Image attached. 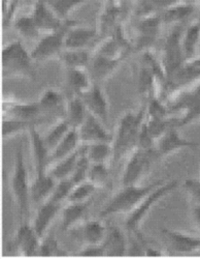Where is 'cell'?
I'll use <instances>...</instances> for the list:
<instances>
[{
    "mask_svg": "<svg viewBox=\"0 0 200 259\" xmlns=\"http://www.w3.org/2000/svg\"><path fill=\"white\" fill-rule=\"evenodd\" d=\"M184 188L188 192L193 204H200V180H186L184 183Z\"/></svg>",
    "mask_w": 200,
    "mask_h": 259,
    "instance_id": "ee69618b",
    "label": "cell"
},
{
    "mask_svg": "<svg viewBox=\"0 0 200 259\" xmlns=\"http://www.w3.org/2000/svg\"><path fill=\"white\" fill-rule=\"evenodd\" d=\"M62 204L57 203L51 200H47L39 204V207L36 210L32 226L35 229L38 236L42 240L46 236L47 231L55 220L56 215L61 212Z\"/></svg>",
    "mask_w": 200,
    "mask_h": 259,
    "instance_id": "ac0fdd59",
    "label": "cell"
},
{
    "mask_svg": "<svg viewBox=\"0 0 200 259\" xmlns=\"http://www.w3.org/2000/svg\"><path fill=\"white\" fill-rule=\"evenodd\" d=\"M121 8L117 4H106L98 19V38H106L113 35L121 25Z\"/></svg>",
    "mask_w": 200,
    "mask_h": 259,
    "instance_id": "44dd1931",
    "label": "cell"
},
{
    "mask_svg": "<svg viewBox=\"0 0 200 259\" xmlns=\"http://www.w3.org/2000/svg\"><path fill=\"white\" fill-rule=\"evenodd\" d=\"M162 24L160 14L140 18L136 24V48L143 52L151 50L159 36Z\"/></svg>",
    "mask_w": 200,
    "mask_h": 259,
    "instance_id": "9c48e42d",
    "label": "cell"
},
{
    "mask_svg": "<svg viewBox=\"0 0 200 259\" xmlns=\"http://www.w3.org/2000/svg\"><path fill=\"white\" fill-rule=\"evenodd\" d=\"M74 235L84 245L102 244L107 232V227L101 220H89L73 228Z\"/></svg>",
    "mask_w": 200,
    "mask_h": 259,
    "instance_id": "e0dca14e",
    "label": "cell"
},
{
    "mask_svg": "<svg viewBox=\"0 0 200 259\" xmlns=\"http://www.w3.org/2000/svg\"><path fill=\"white\" fill-rule=\"evenodd\" d=\"M79 136L83 144H92L96 142H113L114 135L110 134L105 124L96 116L88 113L83 124L78 128Z\"/></svg>",
    "mask_w": 200,
    "mask_h": 259,
    "instance_id": "7c38bea8",
    "label": "cell"
},
{
    "mask_svg": "<svg viewBox=\"0 0 200 259\" xmlns=\"http://www.w3.org/2000/svg\"><path fill=\"white\" fill-rule=\"evenodd\" d=\"M96 38H98L97 29L72 25L65 34L64 47L65 49L86 50Z\"/></svg>",
    "mask_w": 200,
    "mask_h": 259,
    "instance_id": "d6986e66",
    "label": "cell"
},
{
    "mask_svg": "<svg viewBox=\"0 0 200 259\" xmlns=\"http://www.w3.org/2000/svg\"><path fill=\"white\" fill-rule=\"evenodd\" d=\"M4 110L12 118L26 121H36L35 119L41 114L42 110L38 103H6Z\"/></svg>",
    "mask_w": 200,
    "mask_h": 259,
    "instance_id": "cb8c5ba5",
    "label": "cell"
},
{
    "mask_svg": "<svg viewBox=\"0 0 200 259\" xmlns=\"http://www.w3.org/2000/svg\"><path fill=\"white\" fill-rule=\"evenodd\" d=\"M102 2H104L105 5L106 4H116V0H102Z\"/></svg>",
    "mask_w": 200,
    "mask_h": 259,
    "instance_id": "681fc988",
    "label": "cell"
},
{
    "mask_svg": "<svg viewBox=\"0 0 200 259\" xmlns=\"http://www.w3.org/2000/svg\"><path fill=\"white\" fill-rule=\"evenodd\" d=\"M11 190L18 206L21 222H25L31 199V185L29 183L28 172L24 160L23 147L20 146L16 153L14 171L11 177Z\"/></svg>",
    "mask_w": 200,
    "mask_h": 259,
    "instance_id": "5b68a950",
    "label": "cell"
},
{
    "mask_svg": "<svg viewBox=\"0 0 200 259\" xmlns=\"http://www.w3.org/2000/svg\"><path fill=\"white\" fill-rule=\"evenodd\" d=\"M199 144L196 141L188 140L181 136L177 131V126L170 125L166 131L156 140L155 143V153L159 158L168 157L182 149L196 148Z\"/></svg>",
    "mask_w": 200,
    "mask_h": 259,
    "instance_id": "30bf717a",
    "label": "cell"
},
{
    "mask_svg": "<svg viewBox=\"0 0 200 259\" xmlns=\"http://www.w3.org/2000/svg\"><path fill=\"white\" fill-rule=\"evenodd\" d=\"M62 20L69 21L71 14L82 5L91 2V0H43Z\"/></svg>",
    "mask_w": 200,
    "mask_h": 259,
    "instance_id": "e575fe53",
    "label": "cell"
},
{
    "mask_svg": "<svg viewBox=\"0 0 200 259\" xmlns=\"http://www.w3.org/2000/svg\"><path fill=\"white\" fill-rule=\"evenodd\" d=\"M146 118V106L138 112L125 113L117 126L113 139V163L119 162L127 153L137 148L138 137Z\"/></svg>",
    "mask_w": 200,
    "mask_h": 259,
    "instance_id": "6da1fadb",
    "label": "cell"
},
{
    "mask_svg": "<svg viewBox=\"0 0 200 259\" xmlns=\"http://www.w3.org/2000/svg\"><path fill=\"white\" fill-rule=\"evenodd\" d=\"M90 166H91V162L87 158L84 152V148L82 146L80 148V157L78 159L77 166L73 172L72 177L70 178L73 181L74 185H78L80 183L87 181L88 172H89V169H90Z\"/></svg>",
    "mask_w": 200,
    "mask_h": 259,
    "instance_id": "60d3db41",
    "label": "cell"
},
{
    "mask_svg": "<svg viewBox=\"0 0 200 259\" xmlns=\"http://www.w3.org/2000/svg\"><path fill=\"white\" fill-rule=\"evenodd\" d=\"M153 157H157L155 149H133L123 170V187L139 185L142 179L149 172Z\"/></svg>",
    "mask_w": 200,
    "mask_h": 259,
    "instance_id": "52a82bcc",
    "label": "cell"
},
{
    "mask_svg": "<svg viewBox=\"0 0 200 259\" xmlns=\"http://www.w3.org/2000/svg\"><path fill=\"white\" fill-rule=\"evenodd\" d=\"M41 239L36 233L32 224L21 222L16 233V245L22 256L33 257L37 255Z\"/></svg>",
    "mask_w": 200,
    "mask_h": 259,
    "instance_id": "2e32d148",
    "label": "cell"
},
{
    "mask_svg": "<svg viewBox=\"0 0 200 259\" xmlns=\"http://www.w3.org/2000/svg\"><path fill=\"white\" fill-rule=\"evenodd\" d=\"M184 30L185 28L182 24L174 25L165 39L161 63L167 80L185 63L182 48V36Z\"/></svg>",
    "mask_w": 200,
    "mask_h": 259,
    "instance_id": "8992f818",
    "label": "cell"
},
{
    "mask_svg": "<svg viewBox=\"0 0 200 259\" xmlns=\"http://www.w3.org/2000/svg\"><path fill=\"white\" fill-rule=\"evenodd\" d=\"M14 26L17 31L25 38L37 39L41 33L35 21L31 16H21L14 21Z\"/></svg>",
    "mask_w": 200,
    "mask_h": 259,
    "instance_id": "8d00e7d4",
    "label": "cell"
},
{
    "mask_svg": "<svg viewBox=\"0 0 200 259\" xmlns=\"http://www.w3.org/2000/svg\"><path fill=\"white\" fill-rule=\"evenodd\" d=\"M87 108L88 112L96 116L104 124L108 120V101L101 85L93 83V85L87 92L80 96Z\"/></svg>",
    "mask_w": 200,
    "mask_h": 259,
    "instance_id": "8fae6325",
    "label": "cell"
},
{
    "mask_svg": "<svg viewBox=\"0 0 200 259\" xmlns=\"http://www.w3.org/2000/svg\"><path fill=\"white\" fill-rule=\"evenodd\" d=\"M85 257H102L105 256L102 244L100 245H84L82 250L78 253Z\"/></svg>",
    "mask_w": 200,
    "mask_h": 259,
    "instance_id": "f6af8a7d",
    "label": "cell"
},
{
    "mask_svg": "<svg viewBox=\"0 0 200 259\" xmlns=\"http://www.w3.org/2000/svg\"><path fill=\"white\" fill-rule=\"evenodd\" d=\"M87 181L92 183L97 189H113V180L107 164H91Z\"/></svg>",
    "mask_w": 200,
    "mask_h": 259,
    "instance_id": "d6a6232c",
    "label": "cell"
},
{
    "mask_svg": "<svg viewBox=\"0 0 200 259\" xmlns=\"http://www.w3.org/2000/svg\"><path fill=\"white\" fill-rule=\"evenodd\" d=\"M196 21H197V23L200 25V15H199V17L197 18V20H196Z\"/></svg>",
    "mask_w": 200,
    "mask_h": 259,
    "instance_id": "f907efd6",
    "label": "cell"
},
{
    "mask_svg": "<svg viewBox=\"0 0 200 259\" xmlns=\"http://www.w3.org/2000/svg\"><path fill=\"white\" fill-rule=\"evenodd\" d=\"M164 253L158 249V248H155V247H148L147 245L145 246V256L148 257H160L163 256Z\"/></svg>",
    "mask_w": 200,
    "mask_h": 259,
    "instance_id": "7dc6e473",
    "label": "cell"
},
{
    "mask_svg": "<svg viewBox=\"0 0 200 259\" xmlns=\"http://www.w3.org/2000/svg\"><path fill=\"white\" fill-rule=\"evenodd\" d=\"M92 200L86 202H69L61 209V230L69 231L81 224Z\"/></svg>",
    "mask_w": 200,
    "mask_h": 259,
    "instance_id": "603a6c76",
    "label": "cell"
},
{
    "mask_svg": "<svg viewBox=\"0 0 200 259\" xmlns=\"http://www.w3.org/2000/svg\"><path fill=\"white\" fill-rule=\"evenodd\" d=\"M28 133L31 140V147L35 166V176L47 174V167L50 164L51 152L47 147L46 143H44L43 137H41L40 134L37 132L35 125H32L28 130Z\"/></svg>",
    "mask_w": 200,
    "mask_h": 259,
    "instance_id": "ffe728a7",
    "label": "cell"
},
{
    "mask_svg": "<svg viewBox=\"0 0 200 259\" xmlns=\"http://www.w3.org/2000/svg\"><path fill=\"white\" fill-rule=\"evenodd\" d=\"M200 41V25L195 21L194 23L185 28L182 36V48L185 62L195 58L196 51Z\"/></svg>",
    "mask_w": 200,
    "mask_h": 259,
    "instance_id": "1f68e13d",
    "label": "cell"
},
{
    "mask_svg": "<svg viewBox=\"0 0 200 259\" xmlns=\"http://www.w3.org/2000/svg\"><path fill=\"white\" fill-rule=\"evenodd\" d=\"M88 110L83 99L80 96L72 95L65 105V119L69 121L73 128H79L85 121Z\"/></svg>",
    "mask_w": 200,
    "mask_h": 259,
    "instance_id": "83f0119b",
    "label": "cell"
},
{
    "mask_svg": "<svg viewBox=\"0 0 200 259\" xmlns=\"http://www.w3.org/2000/svg\"><path fill=\"white\" fill-rule=\"evenodd\" d=\"M84 152L91 164H107L113 159V144L110 142H96L84 144Z\"/></svg>",
    "mask_w": 200,
    "mask_h": 259,
    "instance_id": "f546056e",
    "label": "cell"
},
{
    "mask_svg": "<svg viewBox=\"0 0 200 259\" xmlns=\"http://www.w3.org/2000/svg\"><path fill=\"white\" fill-rule=\"evenodd\" d=\"M195 13V6L179 4L161 12L160 16L163 24L181 25Z\"/></svg>",
    "mask_w": 200,
    "mask_h": 259,
    "instance_id": "4dcf8cb0",
    "label": "cell"
},
{
    "mask_svg": "<svg viewBox=\"0 0 200 259\" xmlns=\"http://www.w3.org/2000/svg\"><path fill=\"white\" fill-rule=\"evenodd\" d=\"M191 215L194 225L197 227V229L200 231V204H193Z\"/></svg>",
    "mask_w": 200,
    "mask_h": 259,
    "instance_id": "bcb514c9",
    "label": "cell"
},
{
    "mask_svg": "<svg viewBox=\"0 0 200 259\" xmlns=\"http://www.w3.org/2000/svg\"><path fill=\"white\" fill-rule=\"evenodd\" d=\"M57 184L49 172L40 176H35L34 181L31 184V200L36 204H41L42 202L47 201L54 188Z\"/></svg>",
    "mask_w": 200,
    "mask_h": 259,
    "instance_id": "484cf974",
    "label": "cell"
},
{
    "mask_svg": "<svg viewBox=\"0 0 200 259\" xmlns=\"http://www.w3.org/2000/svg\"><path fill=\"white\" fill-rule=\"evenodd\" d=\"M75 22L69 20L66 24L59 30L46 33L35 45V47L30 52L33 61H46L55 57H59L61 52L65 49L64 39L65 34L69 28L74 25Z\"/></svg>",
    "mask_w": 200,
    "mask_h": 259,
    "instance_id": "ba28073f",
    "label": "cell"
},
{
    "mask_svg": "<svg viewBox=\"0 0 200 259\" xmlns=\"http://www.w3.org/2000/svg\"><path fill=\"white\" fill-rule=\"evenodd\" d=\"M177 183L179 182L175 180L164 181V183L155 188L149 195H147L135 209L127 214V218L125 220L127 231L137 236L141 242L146 243L141 232V224L155 205L175 190Z\"/></svg>",
    "mask_w": 200,
    "mask_h": 259,
    "instance_id": "277c9868",
    "label": "cell"
},
{
    "mask_svg": "<svg viewBox=\"0 0 200 259\" xmlns=\"http://www.w3.org/2000/svg\"><path fill=\"white\" fill-rule=\"evenodd\" d=\"M74 186L75 185H74V183L71 179H65V180L58 181L55 188H54V191L52 192L51 196L48 200H51V201L62 204L63 201L68 200Z\"/></svg>",
    "mask_w": 200,
    "mask_h": 259,
    "instance_id": "b9f144b4",
    "label": "cell"
},
{
    "mask_svg": "<svg viewBox=\"0 0 200 259\" xmlns=\"http://www.w3.org/2000/svg\"><path fill=\"white\" fill-rule=\"evenodd\" d=\"M66 85L72 95L81 96L93 85V81L87 69L66 70Z\"/></svg>",
    "mask_w": 200,
    "mask_h": 259,
    "instance_id": "4316f807",
    "label": "cell"
},
{
    "mask_svg": "<svg viewBox=\"0 0 200 259\" xmlns=\"http://www.w3.org/2000/svg\"><path fill=\"white\" fill-rule=\"evenodd\" d=\"M162 232L175 253L190 255L200 252V236L167 228H162Z\"/></svg>",
    "mask_w": 200,
    "mask_h": 259,
    "instance_id": "4fadbf2b",
    "label": "cell"
},
{
    "mask_svg": "<svg viewBox=\"0 0 200 259\" xmlns=\"http://www.w3.org/2000/svg\"><path fill=\"white\" fill-rule=\"evenodd\" d=\"M199 0H184L183 4H187V5H191V6H195Z\"/></svg>",
    "mask_w": 200,
    "mask_h": 259,
    "instance_id": "c3c4849f",
    "label": "cell"
},
{
    "mask_svg": "<svg viewBox=\"0 0 200 259\" xmlns=\"http://www.w3.org/2000/svg\"><path fill=\"white\" fill-rule=\"evenodd\" d=\"M36 121H26L17 118H9L3 121V138H9L16 136L21 132L29 130L32 125H35Z\"/></svg>",
    "mask_w": 200,
    "mask_h": 259,
    "instance_id": "ab89813d",
    "label": "cell"
},
{
    "mask_svg": "<svg viewBox=\"0 0 200 259\" xmlns=\"http://www.w3.org/2000/svg\"><path fill=\"white\" fill-rule=\"evenodd\" d=\"M81 139L77 128H71L69 133L58 143L50 154V163L69 157L81 147Z\"/></svg>",
    "mask_w": 200,
    "mask_h": 259,
    "instance_id": "d4e9b609",
    "label": "cell"
},
{
    "mask_svg": "<svg viewBox=\"0 0 200 259\" xmlns=\"http://www.w3.org/2000/svg\"><path fill=\"white\" fill-rule=\"evenodd\" d=\"M105 256L122 257L127 255L129 243L123 231L116 227H107V232L102 242Z\"/></svg>",
    "mask_w": 200,
    "mask_h": 259,
    "instance_id": "7402d4cb",
    "label": "cell"
},
{
    "mask_svg": "<svg viewBox=\"0 0 200 259\" xmlns=\"http://www.w3.org/2000/svg\"><path fill=\"white\" fill-rule=\"evenodd\" d=\"M81 148V147H80ZM80 148L75 152L74 154L70 155L64 159H61L57 162H55V165L53 168L49 171L50 176L55 181H61L65 179H70L73 175V172L77 166L78 159L80 157Z\"/></svg>",
    "mask_w": 200,
    "mask_h": 259,
    "instance_id": "836d02e7",
    "label": "cell"
},
{
    "mask_svg": "<svg viewBox=\"0 0 200 259\" xmlns=\"http://www.w3.org/2000/svg\"><path fill=\"white\" fill-rule=\"evenodd\" d=\"M199 180H200V179H199Z\"/></svg>",
    "mask_w": 200,
    "mask_h": 259,
    "instance_id": "816d5d0a",
    "label": "cell"
},
{
    "mask_svg": "<svg viewBox=\"0 0 200 259\" xmlns=\"http://www.w3.org/2000/svg\"><path fill=\"white\" fill-rule=\"evenodd\" d=\"M2 66L5 78L17 77L34 80L36 77L31 54L20 40H14L4 48Z\"/></svg>",
    "mask_w": 200,
    "mask_h": 259,
    "instance_id": "3957f363",
    "label": "cell"
},
{
    "mask_svg": "<svg viewBox=\"0 0 200 259\" xmlns=\"http://www.w3.org/2000/svg\"><path fill=\"white\" fill-rule=\"evenodd\" d=\"M32 17L40 32H44V34L61 29L68 22L62 21L43 0H36Z\"/></svg>",
    "mask_w": 200,
    "mask_h": 259,
    "instance_id": "5bb4252c",
    "label": "cell"
},
{
    "mask_svg": "<svg viewBox=\"0 0 200 259\" xmlns=\"http://www.w3.org/2000/svg\"><path fill=\"white\" fill-rule=\"evenodd\" d=\"M123 61V58L113 59L93 52L87 67V71L89 75H90L93 83L100 84L102 81L112 75L121 66Z\"/></svg>",
    "mask_w": 200,
    "mask_h": 259,
    "instance_id": "9a60e30c",
    "label": "cell"
},
{
    "mask_svg": "<svg viewBox=\"0 0 200 259\" xmlns=\"http://www.w3.org/2000/svg\"><path fill=\"white\" fill-rule=\"evenodd\" d=\"M71 128L73 127L71 126L69 121L65 118H62L50 130L48 134L43 137V141L46 143L50 152H52V150L58 145V143L69 133Z\"/></svg>",
    "mask_w": 200,
    "mask_h": 259,
    "instance_id": "74e56055",
    "label": "cell"
},
{
    "mask_svg": "<svg viewBox=\"0 0 200 259\" xmlns=\"http://www.w3.org/2000/svg\"><path fill=\"white\" fill-rule=\"evenodd\" d=\"M162 183H164V180L154 181L153 183L145 186L132 185L123 187L100 210V219L118 213H130L147 195H149L155 188H157Z\"/></svg>",
    "mask_w": 200,
    "mask_h": 259,
    "instance_id": "7a4b0ae2",
    "label": "cell"
},
{
    "mask_svg": "<svg viewBox=\"0 0 200 259\" xmlns=\"http://www.w3.org/2000/svg\"><path fill=\"white\" fill-rule=\"evenodd\" d=\"M65 253L62 252L61 248L58 245V242L54 236H47L46 239L41 240L39 250L37 255L43 256V257H50V256H60L64 255Z\"/></svg>",
    "mask_w": 200,
    "mask_h": 259,
    "instance_id": "7bdbcfd3",
    "label": "cell"
},
{
    "mask_svg": "<svg viewBox=\"0 0 200 259\" xmlns=\"http://www.w3.org/2000/svg\"><path fill=\"white\" fill-rule=\"evenodd\" d=\"M42 112H53L58 110L64 103L63 94L55 89H48L44 91L37 101Z\"/></svg>",
    "mask_w": 200,
    "mask_h": 259,
    "instance_id": "d590c367",
    "label": "cell"
},
{
    "mask_svg": "<svg viewBox=\"0 0 200 259\" xmlns=\"http://www.w3.org/2000/svg\"><path fill=\"white\" fill-rule=\"evenodd\" d=\"M92 53L86 50L64 49L58 59L66 70L69 69H87Z\"/></svg>",
    "mask_w": 200,
    "mask_h": 259,
    "instance_id": "f1b7e54d",
    "label": "cell"
},
{
    "mask_svg": "<svg viewBox=\"0 0 200 259\" xmlns=\"http://www.w3.org/2000/svg\"><path fill=\"white\" fill-rule=\"evenodd\" d=\"M96 187L89 181H85L78 185H75L70 196L68 198V202H86L92 200L93 194L96 191Z\"/></svg>",
    "mask_w": 200,
    "mask_h": 259,
    "instance_id": "f35d334b",
    "label": "cell"
}]
</instances>
